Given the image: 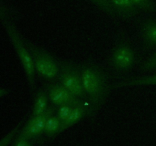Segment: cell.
I'll use <instances>...</instances> for the list:
<instances>
[{
  "label": "cell",
  "instance_id": "obj_2",
  "mask_svg": "<svg viewBox=\"0 0 156 146\" xmlns=\"http://www.w3.org/2000/svg\"><path fill=\"white\" fill-rule=\"evenodd\" d=\"M33 59L35 71L46 80H53L58 78L59 63L50 53L44 49L25 41Z\"/></svg>",
  "mask_w": 156,
  "mask_h": 146
},
{
  "label": "cell",
  "instance_id": "obj_12",
  "mask_svg": "<svg viewBox=\"0 0 156 146\" xmlns=\"http://www.w3.org/2000/svg\"><path fill=\"white\" fill-rule=\"evenodd\" d=\"M48 100L49 99L46 91L39 90L35 95L33 110H32V116L44 113L49 108Z\"/></svg>",
  "mask_w": 156,
  "mask_h": 146
},
{
  "label": "cell",
  "instance_id": "obj_18",
  "mask_svg": "<svg viewBox=\"0 0 156 146\" xmlns=\"http://www.w3.org/2000/svg\"><path fill=\"white\" fill-rule=\"evenodd\" d=\"M155 62H156V53L152 55L150 58H149V59L144 62V64H143V66H142V68H143V70H150L151 66H152Z\"/></svg>",
  "mask_w": 156,
  "mask_h": 146
},
{
  "label": "cell",
  "instance_id": "obj_7",
  "mask_svg": "<svg viewBox=\"0 0 156 146\" xmlns=\"http://www.w3.org/2000/svg\"><path fill=\"white\" fill-rule=\"evenodd\" d=\"M53 108L49 106L47 110L44 113L39 116H31L25 126L22 129L19 136L25 138L28 140L39 136L41 134H42V132H44L46 122L48 117L53 114Z\"/></svg>",
  "mask_w": 156,
  "mask_h": 146
},
{
  "label": "cell",
  "instance_id": "obj_16",
  "mask_svg": "<svg viewBox=\"0 0 156 146\" xmlns=\"http://www.w3.org/2000/svg\"><path fill=\"white\" fill-rule=\"evenodd\" d=\"M73 106H68V105H64V106H60L57 107V112H56V116L58 117L61 123L65 121L67 119V117L69 116L70 113H71L72 109H73Z\"/></svg>",
  "mask_w": 156,
  "mask_h": 146
},
{
  "label": "cell",
  "instance_id": "obj_21",
  "mask_svg": "<svg viewBox=\"0 0 156 146\" xmlns=\"http://www.w3.org/2000/svg\"><path fill=\"white\" fill-rule=\"evenodd\" d=\"M9 93V91L7 89H5V88H0V99L2 97H3L4 96H5L6 94Z\"/></svg>",
  "mask_w": 156,
  "mask_h": 146
},
{
  "label": "cell",
  "instance_id": "obj_8",
  "mask_svg": "<svg viewBox=\"0 0 156 146\" xmlns=\"http://www.w3.org/2000/svg\"><path fill=\"white\" fill-rule=\"evenodd\" d=\"M110 2L116 15L126 19L135 17L139 11L132 0H110Z\"/></svg>",
  "mask_w": 156,
  "mask_h": 146
},
{
  "label": "cell",
  "instance_id": "obj_20",
  "mask_svg": "<svg viewBox=\"0 0 156 146\" xmlns=\"http://www.w3.org/2000/svg\"><path fill=\"white\" fill-rule=\"evenodd\" d=\"M9 13H10V12L8 11L5 7L0 5V20L6 19V18L9 15Z\"/></svg>",
  "mask_w": 156,
  "mask_h": 146
},
{
  "label": "cell",
  "instance_id": "obj_19",
  "mask_svg": "<svg viewBox=\"0 0 156 146\" xmlns=\"http://www.w3.org/2000/svg\"><path fill=\"white\" fill-rule=\"evenodd\" d=\"M14 146H32L31 144L30 143L28 139L23 137H18L17 141H15V145Z\"/></svg>",
  "mask_w": 156,
  "mask_h": 146
},
{
  "label": "cell",
  "instance_id": "obj_13",
  "mask_svg": "<svg viewBox=\"0 0 156 146\" xmlns=\"http://www.w3.org/2000/svg\"><path fill=\"white\" fill-rule=\"evenodd\" d=\"M61 124H62V123L58 119V117L52 114L48 117L47 122H46L44 132H45L46 135L48 137L54 136L56 134L59 133Z\"/></svg>",
  "mask_w": 156,
  "mask_h": 146
},
{
  "label": "cell",
  "instance_id": "obj_14",
  "mask_svg": "<svg viewBox=\"0 0 156 146\" xmlns=\"http://www.w3.org/2000/svg\"><path fill=\"white\" fill-rule=\"evenodd\" d=\"M139 10L148 12H154L156 10V5L153 0H132Z\"/></svg>",
  "mask_w": 156,
  "mask_h": 146
},
{
  "label": "cell",
  "instance_id": "obj_4",
  "mask_svg": "<svg viewBox=\"0 0 156 146\" xmlns=\"http://www.w3.org/2000/svg\"><path fill=\"white\" fill-rule=\"evenodd\" d=\"M58 82L72 94L79 98L87 100L86 95L82 86L80 68L69 61H60Z\"/></svg>",
  "mask_w": 156,
  "mask_h": 146
},
{
  "label": "cell",
  "instance_id": "obj_5",
  "mask_svg": "<svg viewBox=\"0 0 156 146\" xmlns=\"http://www.w3.org/2000/svg\"><path fill=\"white\" fill-rule=\"evenodd\" d=\"M135 63V53L130 44L121 39L111 53L110 64L114 70L118 72H126L133 67Z\"/></svg>",
  "mask_w": 156,
  "mask_h": 146
},
{
  "label": "cell",
  "instance_id": "obj_3",
  "mask_svg": "<svg viewBox=\"0 0 156 146\" xmlns=\"http://www.w3.org/2000/svg\"><path fill=\"white\" fill-rule=\"evenodd\" d=\"M6 31L10 38L12 43L16 51L19 60L21 62L24 71L27 76V81L32 90L34 88L35 82V68L34 66L33 59L30 53L28 47L25 43V41L21 38L19 33L17 30L16 27L13 25L12 22L9 21H5Z\"/></svg>",
  "mask_w": 156,
  "mask_h": 146
},
{
  "label": "cell",
  "instance_id": "obj_1",
  "mask_svg": "<svg viewBox=\"0 0 156 146\" xmlns=\"http://www.w3.org/2000/svg\"><path fill=\"white\" fill-rule=\"evenodd\" d=\"M79 68L84 91L95 113L109 94L108 76L105 70L92 62L82 64Z\"/></svg>",
  "mask_w": 156,
  "mask_h": 146
},
{
  "label": "cell",
  "instance_id": "obj_9",
  "mask_svg": "<svg viewBox=\"0 0 156 146\" xmlns=\"http://www.w3.org/2000/svg\"><path fill=\"white\" fill-rule=\"evenodd\" d=\"M92 115L91 109L88 106H85V105H81V106H74L70 113L69 116L67 117L66 120L63 121L61 124L60 131L59 133L63 132L66 129H69L71 126H74L77 123H79L85 116Z\"/></svg>",
  "mask_w": 156,
  "mask_h": 146
},
{
  "label": "cell",
  "instance_id": "obj_11",
  "mask_svg": "<svg viewBox=\"0 0 156 146\" xmlns=\"http://www.w3.org/2000/svg\"><path fill=\"white\" fill-rule=\"evenodd\" d=\"M143 85H156V75L133 78L128 80L117 82L114 84L113 87L115 88H121L133 86H143Z\"/></svg>",
  "mask_w": 156,
  "mask_h": 146
},
{
  "label": "cell",
  "instance_id": "obj_17",
  "mask_svg": "<svg viewBox=\"0 0 156 146\" xmlns=\"http://www.w3.org/2000/svg\"><path fill=\"white\" fill-rule=\"evenodd\" d=\"M18 128H19V125H18V126H16V127L14 128V129H12L11 132H9V133H8L7 135L4 137V138H2V139L0 140V146H8L9 145V144L11 142V141L12 140L13 137L15 136V134H16L17 132H18Z\"/></svg>",
  "mask_w": 156,
  "mask_h": 146
},
{
  "label": "cell",
  "instance_id": "obj_6",
  "mask_svg": "<svg viewBox=\"0 0 156 146\" xmlns=\"http://www.w3.org/2000/svg\"><path fill=\"white\" fill-rule=\"evenodd\" d=\"M46 92L47 94L49 100L53 105L56 106L68 105L73 107L81 105H85L91 109L92 115L94 112L90 103H87V100L79 98L74 94H72L69 91L62 86L60 83H51L46 85Z\"/></svg>",
  "mask_w": 156,
  "mask_h": 146
},
{
  "label": "cell",
  "instance_id": "obj_10",
  "mask_svg": "<svg viewBox=\"0 0 156 146\" xmlns=\"http://www.w3.org/2000/svg\"><path fill=\"white\" fill-rule=\"evenodd\" d=\"M141 35L146 47H156V20L149 19L143 23Z\"/></svg>",
  "mask_w": 156,
  "mask_h": 146
},
{
  "label": "cell",
  "instance_id": "obj_22",
  "mask_svg": "<svg viewBox=\"0 0 156 146\" xmlns=\"http://www.w3.org/2000/svg\"><path fill=\"white\" fill-rule=\"evenodd\" d=\"M151 69H154V70H155V71H156V62H155V63H154L153 65H152V66H151L150 70Z\"/></svg>",
  "mask_w": 156,
  "mask_h": 146
},
{
  "label": "cell",
  "instance_id": "obj_15",
  "mask_svg": "<svg viewBox=\"0 0 156 146\" xmlns=\"http://www.w3.org/2000/svg\"><path fill=\"white\" fill-rule=\"evenodd\" d=\"M91 2H92L94 5L100 8L102 11L106 12L111 16H117L115 12L113 9L111 2H110V0H91Z\"/></svg>",
  "mask_w": 156,
  "mask_h": 146
}]
</instances>
